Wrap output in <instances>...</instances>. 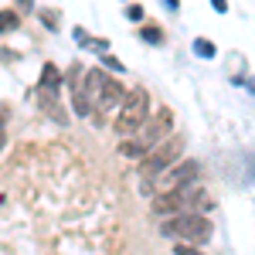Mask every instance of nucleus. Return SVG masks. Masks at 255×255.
Segmentation results:
<instances>
[{
  "label": "nucleus",
  "mask_w": 255,
  "mask_h": 255,
  "mask_svg": "<svg viewBox=\"0 0 255 255\" xmlns=\"http://www.w3.org/2000/svg\"><path fill=\"white\" fill-rule=\"evenodd\" d=\"M7 146V129H3V119H0V150Z\"/></svg>",
  "instance_id": "f3484780"
},
{
  "label": "nucleus",
  "mask_w": 255,
  "mask_h": 255,
  "mask_svg": "<svg viewBox=\"0 0 255 255\" xmlns=\"http://www.w3.org/2000/svg\"><path fill=\"white\" fill-rule=\"evenodd\" d=\"M197 174H201V167H197L194 160H177L170 170H163V174L153 180L160 191H177V187H191L197 180Z\"/></svg>",
  "instance_id": "423d86ee"
},
{
  "label": "nucleus",
  "mask_w": 255,
  "mask_h": 255,
  "mask_svg": "<svg viewBox=\"0 0 255 255\" xmlns=\"http://www.w3.org/2000/svg\"><path fill=\"white\" fill-rule=\"evenodd\" d=\"M139 38L146 41V44H160V41H163V31H160V27H143Z\"/></svg>",
  "instance_id": "9b49d317"
},
{
  "label": "nucleus",
  "mask_w": 255,
  "mask_h": 255,
  "mask_svg": "<svg viewBox=\"0 0 255 255\" xmlns=\"http://www.w3.org/2000/svg\"><path fill=\"white\" fill-rule=\"evenodd\" d=\"M180 153H184V136L174 133V136H167L163 143H157L146 157L139 160V177H143V191H146V194L153 191V180L180 160Z\"/></svg>",
  "instance_id": "20e7f679"
},
{
  "label": "nucleus",
  "mask_w": 255,
  "mask_h": 255,
  "mask_svg": "<svg viewBox=\"0 0 255 255\" xmlns=\"http://www.w3.org/2000/svg\"><path fill=\"white\" fill-rule=\"evenodd\" d=\"M20 7H24V10H31V7H34V0H17Z\"/></svg>",
  "instance_id": "a211bd4d"
},
{
  "label": "nucleus",
  "mask_w": 255,
  "mask_h": 255,
  "mask_svg": "<svg viewBox=\"0 0 255 255\" xmlns=\"http://www.w3.org/2000/svg\"><path fill=\"white\" fill-rule=\"evenodd\" d=\"M41 20H44V27H51V31L58 27V20H55V14H51V10H41Z\"/></svg>",
  "instance_id": "4468645a"
},
{
  "label": "nucleus",
  "mask_w": 255,
  "mask_h": 255,
  "mask_svg": "<svg viewBox=\"0 0 255 255\" xmlns=\"http://www.w3.org/2000/svg\"><path fill=\"white\" fill-rule=\"evenodd\" d=\"M174 255H204V252L194 249V245H174Z\"/></svg>",
  "instance_id": "f8f14e48"
},
{
  "label": "nucleus",
  "mask_w": 255,
  "mask_h": 255,
  "mask_svg": "<svg viewBox=\"0 0 255 255\" xmlns=\"http://www.w3.org/2000/svg\"><path fill=\"white\" fill-rule=\"evenodd\" d=\"M58 85H61V72L55 68V65H51V61H44V65H41V85H38V89H48V92H55Z\"/></svg>",
  "instance_id": "6e6552de"
},
{
  "label": "nucleus",
  "mask_w": 255,
  "mask_h": 255,
  "mask_svg": "<svg viewBox=\"0 0 255 255\" xmlns=\"http://www.w3.org/2000/svg\"><path fill=\"white\" fill-rule=\"evenodd\" d=\"M191 191H194V184L191 187H177V191H160L153 197V211L163 218H174V215H184L187 211V201H191Z\"/></svg>",
  "instance_id": "0eeeda50"
},
{
  "label": "nucleus",
  "mask_w": 255,
  "mask_h": 255,
  "mask_svg": "<svg viewBox=\"0 0 255 255\" xmlns=\"http://www.w3.org/2000/svg\"><path fill=\"white\" fill-rule=\"evenodd\" d=\"M194 55H197V58H215V55H218L215 41H208V38H194Z\"/></svg>",
  "instance_id": "9d476101"
},
{
  "label": "nucleus",
  "mask_w": 255,
  "mask_h": 255,
  "mask_svg": "<svg viewBox=\"0 0 255 255\" xmlns=\"http://www.w3.org/2000/svg\"><path fill=\"white\" fill-rule=\"evenodd\" d=\"M20 27V14L17 10H0V34H14Z\"/></svg>",
  "instance_id": "1a4fd4ad"
},
{
  "label": "nucleus",
  "mask_w": 255,
  "mask_h": 255,
  "mask_svg": "<svg viewBox=\"0 0 255 255\" xmlns=\"http://www.w3.org/2000/svg\"><path fill=\"white\" fill-rule=\"evenodd\" d=\"M126 17L129 20H143V7H139V3H129V7H126Z\"/></svg>",
  "instance_id": "ddd939ff"
},
{
  "label": "nucleus",
  "mask_w": 255,
  "mask_h": 255,
  "mask_svg": "<svg viewBox=\"0 0 255 255\" xmlns=\"http://www.w3.org/2000/svg\"><path fill=\"white\" fill-rule=\"evenodd\" d=\"M160 232L167 238H174L177 245H208L211 235H215V225L197 211H184V215H174L160 225Z\"/></svg>",
  "instance_id": "7ed1b4c3"
},
{
  "label": "nucleus",
  "mask_w": 255,
  "mask_h": 255,
  "mask_svg": "<svg viewBox=\"0 0 255 255\" xmlns=\"http://www.w3.org/2000/svg\"><path fill=\"white\" fill-rule=\"evenodd\" d=\"M82 89H85V99H89V109L99 113V116H106V113L119 109V102H123V96H126V89H123L113 75H106V68H92V72H85Z\"/></svg>",
  "instance_id": "f03ea898"
},
{
  "label": "nucleus",
  "mask_w": 255,
  "mask_h": 255,
  "mask_svg": "<svg viewBox=\"0 0 255 255\" xmlns=\"http://www.w3.org/2000/svg\"><path fill=\"white\" fill-rule=\"evenodd\" d=\"M150 116V92L136 85V89H129L123 102H119V113H116V133L119 136H133L139 126L146 123Z\"/></svg>",
  "instance_id": "39448f33"
},
{
  "label": "nucleus",
  "mask_w": 255,
  "mask_h": 255,
  "mask_svg": "<svg viewBox=\"0 0 255 255\" xmlns=\"http://www.w3.org/2000/svg\"><path fill=\"white\" fill-rule=\"evenodd\" d=\"M170 126H174L170 109H160V116L146 119L136 133H133V139H123V143H119V157H126V160H143L150 150H153V146H157V143H163V139L170 136Z\"/></svg>",
  "instance_id": "f257e3e1"
},
{
  "label": "nucleus",
  "mask_w": 255,
  "mask_h": 255,
  "mask_svg": "<svg viewBox=\"0 0 255 255\" xmlns=\"http://www.w3.org/2000/svg\"><path fill=\"white\" fill-rule=\"evenodd\" d=\"M211 7H215L218 14H228V0H211Z\"/></svg>",
  "instance_id": "2eb2a0df"
},
{
  "label": "nucleus",
  "mask_w": 255,
  "mask_h": 255,
  "mask_svg": "<svg viewBox=\"0 0 255 255\" xmlns=\"http://www.w3.org/2000/svg\"><path fill=\"white\" fill-rule=\"evenodd\" d=\"M106 68H113V72H123V65L116 58H106Z\"/></svg>",
  "instance_id": "dca6fc26"
}]
</instances>
